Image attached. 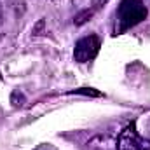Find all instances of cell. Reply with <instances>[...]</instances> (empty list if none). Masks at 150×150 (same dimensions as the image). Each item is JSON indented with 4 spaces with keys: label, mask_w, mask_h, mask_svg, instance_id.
I'll return each mask as SVG.
<instances>
[{
    "label": "cell",
    "mask_w": 150,
    "mask_h": 150,
    "mask_svg": "<svg viewBox=\"0 0 150 150\" xmlns=\"http://www.w3.org/2000/svg\"><path fill=\"white\" fill-rule=\"evenodd\" d=\"M147 14V7L142 0H122L115 12V35L140 25Z\"/></svg>",
    "instance_id": "obj_1"
},
{
    "label": "cell",
    "mask_w": 150,
    "mask_h": 150,
    "mask_svg": "<svg viewBox=\"0 0 150 150\" xmlns=\"http://www.w3.org/2000/svg\"><path fill=\"white\" fill-rule=\"evenodd\" d=\"M101 47V40L96 35H87V37L77 40L75 44V51H74V58L79 63H87L91 59L96 58V54L100 52Z\"/></svg>",
    "instance_id": "obj_2"
},
{
    "label": "cell",
    "mask_w": 150,
    "mask_h": 150,
    "mask_svg": "<svg viewBox=\"0 0 150 150\" xmlns=\"http://www.w3.org/2000/svg\"><path fill=\"white\" fill-rule=\"evenodd\" d=\"M117 150H150V140H143L134 124L127 126L117 138Z\"/></svg>",
    "instance_id": "obj_3"
},
{
    "label": "cell",
    "mask_w": 150,
    "mask_h": 150,
    "mask_svg": "<svg viewBox=\"0 0 150 150\" xmlns=\"http://www.w3.org/2000/svg\"><path fill=\"white\" fill-rule=\"evenodd\" d=\"M74 93H77V94H87V96H101V93L100 91H94V89H75Z\"/></svg>",
    "instance_id": "obj_4"
},
{
    "label": "cell",
    "mask_w": 150,
    "mask_h": 150,
    "mask_svg": "<svg viewBox=\"0 0 150 150\" xmlns=\"http://www.w3.org/2000/svg\"><path fill=\"white\" fill-rule=\"evenodd\" d=\"M101 2H107V0H98V5H100V4H101Z\"/></svg>",
    "instance_id": "obj_5"
},
{
    "label": "cell",
    "mask_w": 150,
    "mask_h": 150,
    "mask_svg": "<svg viewBox=\"0 0 150 150\" xmlns=\"http://www.w3.org/2000/svg\"><path fill=\"white\" fill-rule=\"evenodd\" d=\"M0 21H2V9H0Z\"/></svg>",
    "instance_id": "obj_6"
}]
</instances>
